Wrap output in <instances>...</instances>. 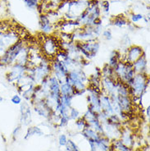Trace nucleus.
<instances>
[{
  "mask_svg": "<svg viewBox=\"0 0 150 151\" xmlns=\"http://www.w3.org/2000/svg\"><path fill=\"white\" fill-rule=\"evenodd\" d=\"M149 86V74L136 73L131 85L129 86V94L131 97H139L142 99Z\"/></svg>",
  "mask_w": 150,
  "mask_h": 151,
  "instance_id": "1",
  "label": "nucleus"
},
{
  "mask_svg": "<svg viewBox=\"0 0 150 151\" xmlns=\"http://www.w3.org/2000/svg\"><path fill=\"white\" fill-rule=\"evenodd\" d=\"M26 47L25 43L21 39L12 44L0 55V66L6 67L16 63L22 49Z\"/></svg>",
  "mask_w": 150,
  "mask_h": 151,
  "instance_id": "2",
  "label": "nucleus"
},
{
  "mask_svg": "<svg viewBox=\"0 0 150 151\" xmlns=\"http://www.w3.org/2000/svg\"><path fill=\"white\" fill-rule=\"evenodd\" d=\"M63 82L69 83L76 90H85L89 84V77L82 68H73L69 71Z\"/></svg>",
  "mask_w": 150,
  "mask_h": 151,
  "instance_id": "3",
  "label": "nucleus"
},
{
  "mask_svg": "<svg viewBox=\"0 0 150 151\" xmlns=\"http://www.w3.org/2000/svg\"><path fill=\"white\" fill-rule=\"evenodd\" d=\"M76 46V49L79 51L80 54L83 58L90 61L97 55L98 52L100 49V43L96 40L93 41L80 42L74 41Z\"/></svg>",
  "mask_w": 150,
  "mask_h": 151,
  "instance_id": "4",
  "label": "nucleus"
},
{
  "mask_svg": "<svg viewBox=\"0 0 150 151\" xmlns=\"http://www.w3.org/2000/svg\"><path fill=\"white\" fill-rule=\"evenodd\" d=\"M27 73L32 74L35 79L36 84H39L42 80L48 76L51 75V64L48 60L43 58L41 62L34 68L27 69Z\"/></svg>",
  "mask_w": 150,
  "mask_h": 151,
  "instance_id": "5",
  "label": "nucleus"
},
{
  "mask_svg": "<svg viewBox=\"0 0 150 151\" xmlns=\"http://www.w3.org/2000/svg\"><path fill=\"white\" fill-rule=\"evenodd\" d=\"M20 40L17 32L13 30L0 31V55L4 53L8 47Z\"/></svg>",
  "mask_w": 150,
  "mask_h": 151,
  "instance_id": "6",
  "label": "nucleus"
},
{
  "mask_svg": "<svg viewBox=\"0 0 150 151\" xmlns=\"http://www.w3.org/2000/svg\"><path fill=\"white\" fill-rule=\"evenodd\" d=\"M27 66L16 63L10 66V70L6 74V79L8 83L15 85L23 76L27 73Z\"/></svg>",
  "mask_w": 150,
  "mask_h": 151,
  "instance_id": "7",
  "label": "nucleus"
},
{
  "mask_svg": "<svg viewBox=\"0 0 150 151\" xmlns=\"http://www.w3.org/2000/svg\"><path fill=\"white\" fill-rule=\"evenodd\" d=\"M87 141L90 145V151H113L112 140L103 135L96 140H88Z\"/></svg>",
  "mask_w": 150,
  "mask_h": 151,
  "instance_id": "8",
  "label": "nucleus"
},
{
  "mask_svg": "<svg viewBox=\"0 0 150 151\" xmlns=\"http://www.w3.org/2000/svg\"><path fill=\"white\" fill-rule=\"evenodd\" d=\"M69 71V68L65 65L62 61L55 59L51 63V75L55 76L60 81V84L63 82L64 79L67 76Z\"/></svg>",
  "mask_w": 150,
  "mask_h": 151,
  "instance_id": "9",
  "label": "nucleus"
},
{
  "mask_svg": "<svg viewBox=\"0 0 150 151\" xmlns=\"http://www.w3.org/2000/svg\"><path fill=\"white\" fill-rule=\"evenodd\" d=\"M42 48L46 56L54 57L58 52L60 45L56 38L53 37V35H49L43 41Z\"/></svg>",
  "mask_w": 150,
  "mask_h": 151,
  "instance_id": "10",
  "label": "nucleus"
},
{
  "mask_svg": "<svg viewBox=\"0 0 150 151\" xmlns=\"http://www.w3.org/2000/svg\"><path fill=\"white\" fill-rule=\"evenodd\" d=\"M145 51L144 50L141 46L136 45H132L129 46L126 49V52L122 55V61H126L129 63H133L135 61H136L139 58L142 56Z\"/></svg>",
  "mask_w": 150,
  "mask_h": 151,
  "instance_id": "11",
  "label": "nucleus"
},
{
  "mask_svg": "<svg viewBox=\"0 0 150 151\" xmlns=\"http://www.w3.org/2000/svg\"><path fill=\"white\" fill-rule=\"evenodd\" d=\"M33 109L37 113L39 117H44L46 119H49L51 115L54 112L52 108H50L48 104L46 103L44 99H40L34 102L33 104Z\"/></svg>",
  "mask_w": 150,
  "mask_h": 151,
  "instance_id": "12",
  "label": "nucleus"
},
{
  "mask_svg": "<svg viewBox=\"0 0 150 151\" xmlns=\"http://www.w3.org/2000/svg\"><path fill=\"white\" fill-rule=\"evenodd\" d=\"M101 90L103 94L112 95L116 94V78L113 77H102Z\"/></svg>",
  "mask_w": 150,
  "mask_h": 151,
  "instance_id": "13",
  "label": "nucleus"
},
{
  "mask_svg": "<svg viewBox=\"0 0 150 151\" xmlns=\"http://www.w3.org/2000/svg\"><path fill=\"white\" fill-rule=\"evenodd\" d=\"M39 29L42 31V33L44 35H50L54 31V26L52 21L49 18V17L42 13L39 16Z\"/></svg>",
  "mask_w": 150,
  "mask_h": 151,
  "instance_id": "14",
  "label": "nucleus"
},
{
  "mask_svg": "<svg viewBox=\"0 0 150 151\" xmlns=\"http://www.w3.org/2000/svg\"><path fill=\"white\" fill-rule=\"evenodd\" d=\"M132 65H133V69L135 70L136 73L149 74V63H148L145 52L144 53L142 56L135 61Z\"/></svg>",
  "mask_w": 150,
  "mask_h": 151,
  "instance_id": "15",
  "label": "nucleus"
},
{
  "mask_svg": "<svg viewBox=\"0 0 150 151\" xmlns=\"http://www.w3.org/2000/svg\"><path fill=\"white\" fill-rule=\"evenodd\" d=\"M20 107V121L23 125H29L31 122V110L30 104L27 101L22 103Z\"/></svg>",
  "mask_w": 150,
  "mask_h": 151,
  "instance_id": "16",
  "label": "nucleus"
},
{
  "mask_svg": "<svg viewBox=\"0 0 150 151\" xmlns=\"http://www.w3.org/2000/svg\"><path fill=\"white\" fill-rule=\"evenodd\" d=\"M126 145H127L129 147L133 148L135 143V138L134 133L128 127H121V136L119 138Z\"/></svg>",
  "mask_w": 150,
  "mask_h": 151,
  "instance_id": "17",
  "label": "nucleus"
},
{
  "mask_svg": "<svg viewBox=\"0 0 150 151\" xmlns=\"http://www.w3.org/2000/svg\"><path fill=\"white\" fill-rule=\"evenodd\" d=\"M100 107H101L102 112H103L105 114H107L108 117L114 113L111 99H110V96L108 94H101V96H100Z\"/></svg>",
  "mask_w": 150,
  "mask_h": 151,
  "instance_id": "18",
  "label": "nucleus"
},
{
  "mask_svg": "<svg viewBox=\"0 0 150 151\" xmlns=\"http://www.w3.org/2000/svg\"><path fill=\"white\" fill-rule=\"evenodd\" d=\"M81 135H82L87 140H96L100 138V136L102 135L98 134V132H96L92 128H90V127H87L86 128H85L81 132Z\"/></svg>",
  "mask_w": 150,
  "mask_h": 151,
  "instance_id": "19",
  "label": "nucleus"
},
{
  "mask_svg": "<svg viewBox=\"0 0 150 151\" xmlns=\"http://www.w3.org/2000/svg\"><path fill=\"white\" fill-rule=\"evenodd\" d=\"M130 23L126 17L124 15H118L114 17L112 20V25L118 28H123Z\"/></svg>",
  "mask_w": 150,
  "mask_h": 151,
  "instance_id": "20",
  "label": "nucleus"
},
{
  "mask_svg": "<svg viewBox=\"0 0 150 151\" xmlns=\"http://www.w3.org/2000/svg\"><path fill=\"white\" fill-rule=\"evenodd\" d=\"M121 58H122V54L118 50H113V52L110 53L108 64L110 67L114 68L117 65V63L121 60Z\"/></svg>",
  "mask_w": 150,
  "mask_h": 151,
  "instance_id": "21",
  "label": "nucleus"
},
{
  "mask_svg": "<svg viewBox=\"0 0 150 151\" xmlns=\"http://www.w3.org/2000/svg\"><path fill=\"white\" fill-rule=\"evenodd\" d=\"M112 147L113 151H133L132 148L126 145L120 139L112 140Z\"/></svg>",
  "mask_w": 150,
  "mask_h": 151,
  "instance_id": "22",
  "label": "nucleus"
},
{
  "mask_svg": "<svg viewBox=\"0 0 150 151\" xmlns=\"http://www.w3.org/2000/svg\"><path fill=\"white\" fill-rule=\"evenodd\" d=\"M87 123H88V125H89V127H90V128H92L93 130H94L95 132H98V133L100 134V135H103V124L99 122L98 117L94 118V119H92L91 121L88 122Z\"/></svg>",
  "mask_w": 150,
  "mask_h": 151,
  "instance_id": "23",
  "label": "nucleus"
},
{
  "mask_svg": "<svg viewBox=\"0 0 150 151\" xmlns=\"http://www.w3.org/2000/svg\"><path fill=\"white\" fill-rule=\"evenodd\" d=\"M43 135H44V132L39 127H30L29 128H27V133L25 136V140H28L32 136H40Z\"/></svg>",
  "mask_w": 150,
  "mask_h": 151,
  "instance_id": "24",
  "label": "nucleus"
},
{
  "mask_svg": "<svg viewBox=\"0 0 150 151\" xmlns=\"http://www.w3.org/2000/svg\"><path fill=\"white\" fill-rule=\"evenodd\" d=\"M102 72V77H113V78H116L115 72H114V69L112 67H110L108 63L105 64L103 68H101Z\"/></svg>",
  "mask_w": 150,
  "mask_h": 151,
  "instance_id": "25",
  "label": "nucleus"
},
{
  "mask_svg": "<svg viewBox=\"0 0 150 151\" xmlns=\"http://www.w3.org/2000/svg\"><path fill=\"white\" fill-rule=\"evenodd\" d=\"M74 87L67 82H62L60 86L61 95H72Z\"/></svg>",
  "mask_w": 150,
  "mask_h": 151,
  "instance_id": "26",
  "label": "nucleus"
},
{
  "mask_svg": "<svg viewBox=\"0 0 150 151\" xmlns=\"http://www.w3.org/2000/svg\"><path fill=\"white\" fill-rule=\"evenodd\" d=\"M75 121V127L80 132H82L84 129L86 128L87 127H89V125L85 121V119L83 117H80L79 118H77Z\"/></svg>",
  "mask_w": 150,
  "mask_h": 151,
  "instance_id": "27",
  "label": "nucleus"
},
{
  "mask_svg": "<svg viewBox=\"0 0 150 151\" xmlns=\"http://www.w3.org/2000/svg\"><path fill=\"white\" fill-rule=\"evenodd\" d=\"M74 99L73 95H61L60 102L67 108L72 107V100Z\"/></svg>",
  "mask_w": 150,
  "mask_h": 151,
  "instance_id": "28",
  "label": "nucleus"
},
{
  "mask_svg": "<svg viewBox=\"0 0 150 151\" xmlns=\"http://www.w3.org/2000/svg\"><path fill=\"white\" fill-rule=\"evenodd\" d=\"M25 6L30 10H35L39 5V0H23Z\"/></svg>",
  "mask_w": 150,
  "mask_h": 151,
  "instance_id": "29",
  "label": "nucleus"
},
{
  "mask_svg": "<svg viewBox=\"0 0 150 151\" xmlns=\"http://www.w3.org/2000/svg\"><path fill=\"white\" fill-rule=\"evenodd\" d=\"M99 8L101 12L108 14L110 12V2L108 0H102L99 1Z\"/></svg>",
  "mask_w": 150,
  "mask_h": 151,
  "instance_id": "30",
  "label": "nucleus"
},
{
  "mask_svg": "<svg viewBox=\"0 0 150 151\" xmlns=\"http://www.w3.org/2000/svg\"><path fill=\"white\" fill-rule=\"evenodd\" d=\"M68 116L70 117V120H76L77 118H79L80 116V111L76 108H74V107H71L70 109H69V112H68Z\"/></svg>",
  "mask_w": 150,
  "mask_h": 151,
  "instance_id": "31",
  "label": "nucleus"
},
{
  "mask_svg": "<svg viewBox=\"0 0 150 151\" xmlns=\"http://www.w3.org/2000/svg\"><path fill=\"white\" fill-rule=\"evenodd\" d=\"M65 147H66L67 151H81L78 147V145L71 139H68L67 143Z\"/></svg>",
  "mask_w": 150,
  "mask_h": 151,
  "instance_id": "32",
  "label": "nucleus"
},
{
  "mask_svg": "<svg viewBox=\"0 0 150 151\" xmlns=\"http://www.w3.org/2000/svg\"><path fill=\"white\" fill-rule=\"evenodd\" d=\"M143 18H144V16L139 13H132L131 15L130 16V20L132 24H134V25L139 22L140 21H142Z\"/></svg>",
  "mask_w": 150,
  "mask_h": 151,
  "instance_id": "33",
  "label": "nucleus"
},
{
  "mask_svg": "<svg viewBox=\"0 0 150 151\" xmlns=\"http://www.w3.org/2000/svg\"><path fill=\"white\" fill-rule=\"evenodd\" d=\"M11 102L15 105H20L22 103V98L19 94H13L11 98Z\"/></svg>",
  "mask_w": 150,
  "mask_h": 151,
  "instance_id": "34",
  "label": "nucleus"
},
{
  "mask_svg": "<svg viewBox=\"0 0 150 151\" xmlns=\"http://www.w3.org/2000/svg\"><path fill=\"white\" fill-rule=\"evenodd\" d=\"M70 122V117L68 115H65V116H61L60 121L58 123V126L60 127H67Z\"/></svg>",
  "mask_w": 150,
  "mask_h": 151,
  "instance_id": "35",
  "label": "nucleus"
},
{
  "mask_svg": "<svg viewBox=\"0 0 150 151\" xmlns=\"http://www.w3.org/2000/svg\"><path fill=\"white\" fill-rule=\"evenodd\" d=\"M101 35H102V36L106 40H108V41L112 40V39H113V33H112V30H110V29H106V30H103Z\"/></svg>",
  "mask_w": 150,
  "mask_h": 151,
  "instance_id": "36",
  "label": "nucleus"
},
{
  "mask_svg": "<svg viewBox=\"0 0 150 151\" xmlns=\"http://www.w3.org/2000/svg\"><path fill=\"white\" fill-rule=\"evenodd\" d=\"M67 136H66L65 134H61L60 136H58V145H60L61 147L66 146V145L67 143Z\"/></svg>",
  "mask_w": 150,
  "mask_h": 151,
  "instance_id": "37",
  "label": "nucleus"
},
{
  "mask_svg": "<svg viewBox=\"0 0 150 151\" xmlns=\"http://www.w3.org/2000/svg\"><path fill=\"white\" fill-rule=\"evenodd\" d=\"M20 132H21V126H17V127L13 130V132H12V137H13L14 140L18 136Z\"/></svg>",
  "mask_w": 150,
  "mask_h": 151,
  "instance_id": "38",
  "label": "nucleus"
},
{
  "mask_svg": "<svg viewBox=\"0 0 150 151\" xmlns=\"http://www.w3.org/2000/svg\"><path fill=\"white\" fill-rule=\"evenodd\" d=\"M145 117L148 118V119H149L150 117V106L149 104L147 106L146 108H145Z\"/></svg>",
  "mask_w": 150,
  "mask_h": 151,
  "instance_id": "39",
  "label": "nucleus"
},
{
  "mask_svg": "<svg viewBox=\"0 0 150 151\" xmlns=\"http://www.w3.org/2000/svg\"><path fill=\"white\" fill-rule=\"evenodd\" d=\"M4 97H3V96H2V95L0 94V103H2L3 101H4Z\"/></svg>",
  "mask_w": 150,
  "mask_h": 151,
  "instance_id": "40",
  "label": "nucleus"
},
{
  "mask_svg": "<svg viewBox=\"0 0 150 151\" xmlns=\"http://www.w3.org/2000/svg\"><path fill=\"white\" fill-rule=\"evenodd\" d=\"M2 30H3V27H2L1 24H0V31H2Z\"/></svg>",
  "mask_w": 150,
  "mask_h": 151,
  "instance_id": "41",
  "label": "nucleus"
}]
</instances>
